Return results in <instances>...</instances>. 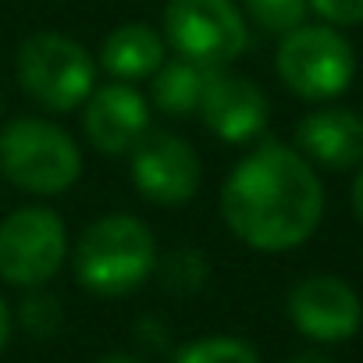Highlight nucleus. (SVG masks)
Returning <instances> with one entry per match:
<instances>
[{"label": "nucleus", "instance_id": "obj_10", "mask_svg": "<svg viewBox=\"0 0 363 363\" xmlns=\"http://www.w3.org/2000/svg\"><path fill=\"white\" fill-rule=\"evenodd\" d=\"M200 118L221 143L246 146L267 128L271 100L253 79L211 68L203 100H200Z\"/></svg>", "mask_w": 363, "mask_h": 363}, {"label": "nucleus", "instance_id": "obj_19", "mask_svg": "<svg viewBox=\"0 0 363 363\" xmlns=\"http://www.w3.org/2000/svg\"><path fill=\"white\" fill-rule=\"evenodd\" d=\"M306 8L324 18V26L352 29L363 26V0H306Z\"/></svg>", "mask_w": 363, "mask_h": 363}, {"label": "nucleus", "instance_id": "obj_16", "mask_svg": "<svg viewBox=\"0 0 363 363\" xmlns=\"http://www.w3.org/2000/svg\"><path fill=\"white\" fill-rule=\"evenodd\" d=\"M164 285V292L171 296H196L203 292L207 278H211V264L200 250H174L167 253V260H157V271H153Z\"/></svg>", "mask_w": 363, "mask_h": 363}, {"label": "nucleus", "instance_id": "obj_13", "mask_svg": "<svg viewBox=\"0 0 363 363\" xmlns=\"http://www.w3.org/2000/svg\"><path fill=\"white\" fill-rule=\"evenodd\" d=\"M167 61V43L164 36L146 26V22H125L118 26L104 47H100V68L118 79V82H139L160 72V65Z\"/></svg>", "mask_w": 363, "mask_h": 363}, {"label": "nucleus", "instance_id": "obj_20", "mask_svg": "<svg viewBox=\"0 0 363 363\" xmlns=\"http://www.w3.org/2000/svg\"><path fill=\"white\" fill-rule=\"evenodd\" d=\"M11 331H15V313H11L8 299L0 296V352L8 349V342H11Z\"/></svg>", "mask_w": 363, "mask_h": 363}, {"label": "nucleus", "instance_id": "obj_9", "mask_svg": "<svg viewBox=\"0 0 363 363\" xmlns=\"http://www.w3.org/2000/svg\"><path fill=\"white\" fill-rule=\"evenodd\" d=\"M289 317L303 338L320 345H338L359 331L363 303L345 278L310 274L289 292Z\"/></svg>", "mask_w": 363, "mask_h": 363}, {"label": "nucleus", "instance_id": "obj_17", "mask_svg": "<svg viewBox=\"0 0 363 363\" xmlns=\"http://www.w3.org/2000/svg\"><path fill=\"white\" fill-rule=\"evenodd\" d=\"M18 324L33 338H54L65 324V306L43 289H26V299L18 303Z\"/></svg>", "mask_w": 363, "mask_h": 363}, {"label": "nucleus", "instance_id": "obj_4", "mask_svg": "<svg viewBox=\"0 0 363 363\" xmlns=\"http://www.w3.org/2000/svg\"><path fill=\"white\" fill-rule=\"evenodd\" d=\"M15 79L22 93L50 114L79 111L96 89L93 54L65 33H33L15 57Z\"/></svg>", "mask_w": 363, "mask_h": 363}, {"label": "nucleus", "instance_id": "obj_14", "mask_svg": "<svg viewBox=\"0 0 363 363\" xmlns=\"http://www.w3.org/2000/svg\"><path fill=\"white\" fill-rule=\"evenodd\" d=\"M207 75L211 68H200L186 57L164 61L160 72L153 75V107L171 118H189L193 111H200Z\"/></svg>", "mask_w": 363, "mask_h": 363}, {"label": "nucleus", "instance_id": "obj_2", "mask_svg": "<svg viewBox=\"0 0 363 363\" xmlns=\"http://www.w3.org/2000/svg\"><path fill=\"white\" fill-rule=\"evenodd\" d=\"M157 260V239L150 225L135 214L96 218L72 250L75 281L100 299L132 296L153 278Z\"/></svg>", "mask_w": 363, "mask_h": 363}, {"label": "nucleus", "instance_id": "obj_3", "mask_svg": "<svg viewBox=\"0 0 363 363\" xmlns=\"http://www.w3.org/2000/svg\"><path fill=\"white\" fill-rule=\"evenodd\" d=\"M0 174L22 193L57 196L82 178V150L61 125L26 114L0 128Z\"/></svg>", "mask_w": 363, "mask_h": 363}, {"label": "nucleus", "instance_id": "obj_7", "mask_svg": "<svg viewBox=\"0 0 363 363\" xmlns=\"http://www.w3.org/2000/svg\"><path fill=\"white\" fill-rule=\"evenodd\" d=\"M68 260V232L57 211L22 207L0 221V281L43 289Z\"/></svg>", "mask_w": 363, "mask_h": 363}, {"label": "nucleus", "instance_id": "obj_15", "mask_svg": "<svg viewBox=\"0 0 363 363\" xmlns=\"http://www.w3.org/2000/svg\"><path fill=\"white\" fill-rule=\"evenodd\" d=\"M171 363H260V352L239 335H203L174 349Z\"/></svg>", "mask_w": 363, "mask_h": 363}, {"label": "nucleus", "instance_id": "obj_23", "mask_svg": "<svg viewBox=\"0 0 363 363\" xmlns=\"http://www.w3.org/2000/svg\"><path fill=\"white\" fill-rule=\"evenodd\" d=\"M289 363H335V359L324 356V352H317V349H306V352H296Z\"/></svg>", "mask_w": 363, "mask_h": 363}, {"label": "nucleus", "instance_id": "obj_5", "mask_svg": "<svg viewBox=\"0 0 363 363\" xmlns=\"http://www.w3.org/2000/svg\"><path fill=\"white\" fill-rule=\"evenodd\" d=\"M274 72L303 100H335L356 79V50L335 26H299L281 36Z\"/></svg>", "mask_w": 363, "mask_h": 363}, {"label": "nucleus", "instance_id": "obj_1", "mask_svg": "<svg viewBox=\"0 0 363 363\" xmlns=\"http://www.w3.org/2000/svg\"><path fill=\"white\" fill-rule=\"evenodd\" d=\"M221 218L250 250L285 253L317 232L324 218V186L296 146L264 139L225 178Z\"/></svg>", "mask_w": 363, "mask_h": 363}, {"label": "nucleus", "instance_id": "obj_22", "mask_svg": "<svg viewBox=\"0 0 363 363\" xmlns=\"http://www.w3.org/2000/svg\"><path fill=\"white\" fill-rule=\"evenodd\" d=\"M93 363H146V359L135 356V352H104V356H96Z\"/></svg>", "mask_w": 363, "mask_h": 363}, {"label": "nucleus", "instance_id": "obj_18", "mask_svg": "<svg viewBox=\"0 0 363 363\" xmlns=\"http://www.w3.org/2000/svg\"><path fill=\"white\" fill-rule=\"evenodd\" d=\"M246 15L267 33H292L306 22V0H242Z\"/></svg>", "mask_w": 363, "mask_h": 363}, {"label": "nucleus", "instance_id": "obj_12", "mask_svg": "<svg viewBox=\"0 0 363 363\" xmlns=\"http://www.w3.org/2000/svg\"><path fill=\"white\" fill-rule=\"evenodd\" d=\"M296 150L328 171H352L363 164V118L349 107H320L299 118Z\"/></svg>", "mask_w": 363, "mask_h": 363}, {"label": "nucleus", "instance_id": "obj_6", "mask_svg": "<svg viewBox=\"0 0 363 363\" xmlns=\"http://www.w3.org/2000/svg\"><path fill=\"white\" fill-rule=\"evenodd\" d=\"M160 36L200 68H225L250 50L246 15L232 0H167Z\"/></svg>", "mask_w": 363, "mask_h": 363}, {"label": "nucleus", "instance_id": "obj_11", "mask_svg": "<svg viewBox=\"0 0 363 363\" xmlns=\"http://www.w3.org/2000/svg\"><path fill=\"white\" fill-rule=\"evenodd\" d=\"M86 139L100 153H128L150 132V104L132 82L96 86L82 107Z\"/></svg>", "mask_w": 363, "mask_h": 363}, {"label": "nucleus", "instance_id": "obj_8", "mask_svg": "<svg viewBox=\"0 0 363 363\" xmlns=\"http://www.w3.org/2000/svg\"><path fill=\"white\" fill-rule=\"evenodd\" d=\"M128 178L153 207H186L200 189V157L174 132H146L128 150Z\"/></svg>", "mask_w": 363, "mask_h": 363}, {"label": "nucleus", "instance_id": "obj_21", "mask_svg": "<svg viewBox=\"0 0 363 363\" xmlns=\"http://www.w3.org/2000/svg\"><path fill=\"white\" fill-rule=\"evenodd\" d=\"M352 214H356V221H359V228H363V164H359V171H356V178H352Z\"/></svg>", "mask_w": 363, "mask_h": 363}]
</instances>
